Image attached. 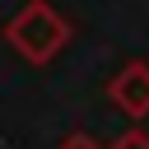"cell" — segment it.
<instances>
[{"instance_id": "cell-1", "label": "cell", "mask_w": 149, "mask_h": 149, "mask_svg": "<svg viewBox=\"0 0 149 149\" xmlns=\"http://www.w3.org/2000/svg\"><path fill=\"white\" fill-rule=\"evenodd\" d=\"M70 19L51 5V0H23L19 14L5 23V42L28 61V65H51L65 42H70Z\"/></svg>"}, {"instance_id": "cell-2", "label": "cell", "mask_w": 149, "mask_h": 149, "mask_svg": "<svg viewBox=\"0 0 149 149\" xmlns=\"http://www.w3.org/2000/svg\"><path fill=\"white\" fill-rule=\"evenodd\" d=\"M107 98L121 116L144 121L149 116V61H126L112 79H107Z\"/></svg>"}, {"instance_id": "cell-3", "label": "cell", "mask_w": 149, "mask_h": 149, "mask_svg": "<svg viewBox=\"0 0 149 149\" xmlns=\"http://www.w3.org/2000/svg\"><path fill=\"white\" fill-rule=\"evenodd\" d=\"M107 149H149V130H140V126H130L126 135H116Z\"/></svg>"}, {"instance_id": "cell-4", "label": "cell", "mask_w": 149, "mask_h": 149, "mask_svg": "<svg viewBox=\"0 0 149 149\" xmlns=\"http://www.w3.org/2000/svg\"><path fill=\"white\" fill-rule=\"evenodd\" d=\"M56 149H107V144H102V140H93L88 130H74V135H65Z\"/></svg>"}]
</instances>
